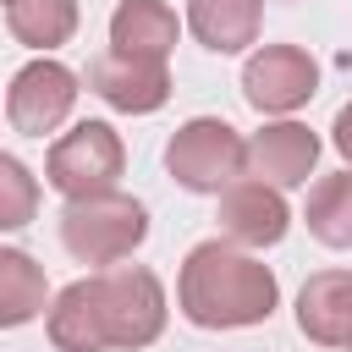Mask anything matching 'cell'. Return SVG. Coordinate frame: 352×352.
Wrapping results in <instances>:
<instances>
[{"label":"cell","instance_id":"cell-1","mask_svg":"<svg viewBox=\"0 0 352 352\" xmlns=\"http://www.w3.org/2000/svg\"><path fill=\"white\" fill-rule=\"evenodd\" d=\"M165 330V286L143 264H110L50 302L55 352H138Z\"/></svg>","mask_w":352,"mask_h":352},{"label":"cell","instance_id":"cell-2","mask_svg":"<svg viewBox=\"0 0 352 352\" xmlns=\"http://www.w3.org/2000/svg\"><path fill=\"white\" fill-rule=\"evenodd\" d=\"M176 302L187 314V324L198 330H248L264 324L280 302V286L270 275V264H258L248 248L236 242H198L176 275Z\"/></svg>","mask_w":352,"mask_h":352},{"label":"cell","instance_id":"cell-3","mask_svg":"<svg viewBox=\"0 0 352 352\" xmlns=\"http://www.w3.org/2000/svg\"><path fill=\"white\" fill-rule=\"evenodd\" d=\"M148 236V209L126 192H94V198H66L60 209V242L77 264H121L132 258V248Z\"/></svg>","mask_w":352,"mask_h":352},{"label":"cell","instance_id":"cell-4","mask_svg":"<svg viewBox=\"0 0 352 352\" xmlns=\"http://www.w3.org/2000/svg\"><path fill=\"white\" fill-rule=\"evenodd\" d=\"M165 170L187 192H226L236 176H248V143L220 116H192L165 143Z\"/></svg>","mask_w":352,"mask_h":352},{"label":"cell","instance_id":"cell-5","mask_svg":"<svg viewBox=\"0 0 352 352\" xmlns=\"http://www.w3.org/2000/svg\"><path fill=\"white\" fill-rule=\"evenodd\" d=\"M121 170H126V148H121V132L110 121H77L72 132H60L50 143V160H44V182L60 198L110 192Z\"/></svg>","mask_w":352,"mask_h":352},{"label":"cell","instance_id":"cell-6","mask_svg":"<svg viewBox=\"0 0 352 352\" xmlns=\"http://www.w3.org/2000/svg\"><path fill=\"white\" fill-rule=\"evenodd\" d=\"M319 94V66L297 44H264L242 66V99L258 116H292Z\"/></svg>","mask_w":352,"mask_h":352},{"label":"cell","instance_id":"cell-7","mask_svg":"<svg viewBox=\"0 0 352 352\" xmlns=\"http://www.w3.org/2000/svg\"><path fill=\"white\" fill-rule=\"evenodd\" d=\"M72 104H77V72L60 66V60H50V55L28 60V66L11 77V88H6V116H11V126H16L22 138L55 132V126L72 116Z\"/></svg>","mask_w":352,"mask_h":352},{"label":"cell","instance_id":"cell-8","mask_svg":"<svg viewBox=\"0 0 352 352\" xmlns=\"http://www.w3.org/2000/svg\"><path fill=\"white\" fill-rule=\"evenodd\" d=\"M88 88L110 104V110H126V116H148L170 99V72L165 60H148V55H126V50H104L88 60Z\"/></svg>","mask_w":352,"mask_h":352},{"label":"cell","instance_id":"cell-9","mask_svg":"<svg viewBox=\"0 0 352 352\" xmlns=\"http://www.w3.org/2000/svg\"><path fill=\"white\" fill-rule=\"evenodd\" d=\"M286 226H292V209H286L280 187H270L258 176H248V182L236 176L220 192V231H226V242H236V248H275L286 236Z\"/></svg>","mask_w":352,"mask_h":352},{"label":"cell","instance_id":"cell-10","mask_svg":"<svg viewBox=\"0 0 352 352\" xmlns=\"http://www.w3.org/2000/svg\"><path fill=\"white\" fill-rule=\"evenodd\" d=\"M319 165V138L302 121H270L264 132L248 138V176L270 187H302Z\"/></svg>","mask_w":352,"mask_h":352},{"label":"cell","instance_id":"cell-11","mask_svg":"<svg viewBox=\"0 0 352 352\" xmlns=\"http://www.w3.org/2000/svg\"><path fill=\"white\" fill-rule=\"evenodd\" d=\"M297 330L319 346H352V270H319L302 280Z\"/></svg>","mask_w":352,"mask_h":352},{"label":"cell","instance_id":"cell-12","mask_svg":"<svg viewBox=\"0 0 352 352\" xmlns=\"http://www.w3.org/2000/svg\"><path fill=\"white\" fill-rule=\"evenodd\" d=\"M258 22H264V0H187V28L214 55H236L258 44Z\"/></svg>","mask_w":352,"mask_h":352},{"label":"cell","instance_id":"cell-13","mask_svg":"<svg viewBox=\"0 0 352 352\" xmlns=\"http://www.w3.org/2000/svg\"><path fill=\"white\" fill-rule=\"evenodd\" d=\"M176 11L165 0H121L110 11V44L126 50V55H148V60H165L176 50Z\"/></svg>","mask_w":352,"mask_h":352},{"label":"cell","instance_id":"cell-14","mask_svg":"<svg viewBox=\"0 0 352 352\" xmlns=\"http://www.w3.org/2000/svg\"><path fill=\"white\" fill-rule=\"evenodd\" d=\"M50 308V280L22 248H0V330L33 324Z\"/></svg>","mask_w":352,"mask_h":352},{"label":"cell","instance_id":"cell-15","mask_svg":"<svg viewBox=\"0 0 352 352\" xmlns=\"http://www.w3.org/2000/svg\"><path fill=\"white\" fill-rule=\"evenodd\" d=\"M6 28L28 50H60L77 33V0H6Z\"/></svg>","mask_w":352,"mask_h":352},{"label":"cell","instance_id":"cell-16","mask_svg":"<svg viewBox=\"0 0 352 352\" xmlns=\"http://www.w3.org/2000/svg\"><path fill=\"white\" fill-rule=\"evenodd\" d=\"M302 220H308V236H314V242H324V248H336V253L352 248V165L336 170V176H319V182L308 187Z\"/></svg>","mask_w":352,"mask_h":352},{"label":"cell","instance_id":"cell-17","mask_svg":"<svg viewBox=\"0 0 352 352\" xmlns=\"http://www.w3.org/2000/svg\"><path fill=\"white\" fill-rule=\"evenodd\" d=\"M38 214V176L0 148V231H22Z\"/></svg>","mask_w":352,"mask_h":352},{"label":"cell","instance_id":"cell-18","mask_svg":"<svg viewBox=\"0 0 352 352\" xmlns=\"http://www.w3.org/2000/svg\"><path fill=\"white\" fill-rule=\"evenodd\" d=\"M330 143H336V154L352 165V104H341L336 110V126H330Z\"/></svg>","mask_w":352,"mask_h":352},{"label":"cell","instance_id":"cell-19","mask_svg":"<svg viewBox=\"0 0 352 352\" xmlns=\"http://www.w3.org/2000/svg\"><path fill=\"white\" fill-rule=\"evenodd\" d=\"M346 352H352V346H346Z\"/></svg>","mask_w":352,"mask_h":352}]
</instances>
